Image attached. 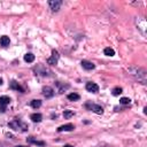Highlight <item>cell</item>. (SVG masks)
Wrapping results in <instances>:
<instances>
[{"instance_id": "obj_1", "label": "cell", "mask_w": 147, "mask_h": 147, "mask_svg": "<svg viewBox=\"0 0 147 147\" xmlns=\"http://www.w3.org/2000/svg\"><path fill=\"white\" fill-rule=\"evenodd\" d=\"M127 70H129L130 75L133 76L138 82H140L141 84H146V82H147V74H146V70L144 68H140V67H137V65H132Z\"/></svg>"}, {"instance_id": "obj_2", "label": "cell", "mask_w": 147, "mask_h": 147, "mask_svg": "<svg viewBox=\"0 0 147 147\" xmlns=\"http://www.w3.org/2000/svg\"><path fill=\"white\" fill-rule=\"evenodd\" d=\"M8 125H9L13 130L20 131V132H25V131L28 130V125H26L24 122H22L21 119H17V118H15V119H13L11 122H9Z\"/></svg>"}, {"instance_id": "obj_3", "label": "cell", "mask_w": 147, "mask_h": 147, "mask_svg": "<svg viewBox=\"0 0 147 147\" xmlns=\"http://www.w3.org/2000/svg\"><path fill=\"white\" fill-rule=\"evenodd\" d=\"M85 107H86L87 109H90V110L94 111L95 114H102V113H103V108H102L101 106H99V105H95V103L87 102V103L85 105Z\"/></svg>"}, {"instance_id": "obj_4", "label": "cell", "mask_w": 147, "mask_h": 147, "mask_svg": "<svg viewBox=\"0 0 147 147\" xmlns=\"http://www.w3.org/2000/svg\"><path fill=\"white\" fill-rule=\"evenodd\" d=\"M9 102H10V98L9 96H7V95L0 96V111L1 113H3L6 110V106L9 105Z\"/></svg>"}, {"instance_id": "obj_5", "label": "cell", "mask_w": 147, "mask_h": 147, "mask_svg": "<svg viewBox=\"0 0 147 147\" xmlns=\"http://www.w3.org/2000/svg\"><path fill=\"white\" fill-rule=\"evenodd\" d=\"M59 59H60L59 52L55 51V49H53V51H52V56L47 60V63H48V64H56L57 61H59Z\"/></svg>"}, {"instance_id": "obj_6", "label": "cell", "mask_w": 147, "mask_h": 147, "mask_svg": "<svg viewBox=\"0 0 147 147\" xmlns=\"http://www.w3.org/2000/svg\"><path fill=\"white\" fill-rule=\"evenodd\" d=\"M61 5H62V1H60V0H51V1H48V6L51 7V9L53 11H57L60 9Z\"/></svg>"}, {"instance_id": "obj_7", "label": "cell", "mask_w": 147, "mask_h": 147, "mask_svg": "<svg viewBox=\"0 0 147 147\" xmlns=\"http://www.w3.org/2000/svg\"><path fill=\"white\" fill-rule=\"evenodd\" d=\"M86 90L88 91V92H91V93H98L99 92V86L95 84V83H92V82H88V83H86Z\"/></svg>"}, {"instance_id": "obj_8", "label": "cell", "mask_w": 147, "mask_h": 147, "mask_svg": "<svg viewBox=\"0 0 147 147\" xmlns=\"http://www.w3.org/2000/svg\"><path fill=\"white\" fill-rule=\"evenodd\" d=\"M42 94L45 98H52L54 95V90L51 87V86H44L42 87Z\"/></svg>"}, {"instance_id": "obj_9", "label": "cell", "mask_w": 147, "mask_h": 147, "mask_svg": "<svg viewBox=\"0 0 147 147\" xmlns=\"http://www.w3.org/2000/svg\"><path fill=\"white\" fill-rule=\"evenodd\" d=\"M80 64H82V67H83L84 69H86V70H93V69L95 68L94 63H92V62H90V61H87V60H83V61L80 62Z\"/></svg>"}, {"instance_id": "obj_10", "label": "cell", "mask_w": 147, "mask_h": 147, "mask_svg": "<svg viewBox=\"0 0 147 147\" xmlns=\"http://www.w3.org/2000/svg\"><path fill=\"white\" fill-rule=\"evenodd\" d=\"M9 87L11 88V90H15V91H20V92H24V88L17 83V82H15V80H13L11 83H10V85H9Z\"/></svg>"}, {"instance_id": "obj_11", "label": "cell", "mask_w": 147, "mask_h": 147, "mask_svg": "<svg viewBox=\"0 0 147 147\" xmlns=\"http://www.w3.org/2000/svg\"><path fill=\"white\" fill-rule=\"evenodd\" d=\"M75 129V126L72 125V124H64V125H61V126H59V129H57V131L59 132H63V131H72Z\"/></svg>"}, {"instance_id": "obj_12", "label": "cell", "mask_w": 147, "mask_h": 147, "mask_svg": "<svg viewBox=\"0 0 147 147\" xmlns=\"http://www.w3.org/2000/svg\"><path fill=\"white\" fill-rule=\"evenodd\" d=\"M9 44H10L9 37H7V36H1L0 37V45L2 47H7V46H9Z\"/></svg>"}, {"instance_id": "obj_13", "label": "cell", "mask_w": 147, "mask_h": 147, "mask_svg": "<svg viewBox=\"0 0 147 147\" xmlns=\"http://www.w3.org/2000/svg\"><path fill=\"white\" fill-rule=\"evenodd\" d=\"M30 118L32 119V122H34V123H39V122H41V119H42V116H41V114H38V113H36V114H32Z\"/></svg>"}, {"instance_id": "obj_14", "label": "cell", "mask_w": 147, "mask_h": 147, "mask_svg": "<svg viewBox=\"0 0 147 147\" xmlns=\"http://www.w3.org/2000/svg\"><path fill=\"white\" fill-rule=\"evenodd\" d=\"M24 61L28 62V63L33 62V61H34V55H33L32 53H26V54L24 55Z\"/></svg>"}, {"instance_id": "obj_15", "label": "cell", "mask_w": 147, "mask_h": 147, "mask_svg": "<svg viewBox=\"0 0 147 147\" xmlns=\"http://www.w3.org/2000/svg\"><path fill=\"white\" fill-rule=\"evenodd\" d=\"M103 53H105V55H107V56H114V55H115V51H114L111 47H106V48L103 49Z\"/></svg>"}, {"instance_id": "obj_16", "label": "cell", "mask_w": 147, "mask_h": 147, "mask_svg": "<svg viewBox=\"0 0 147 147\" xmlns=\"http://www.w3.org/2000/svg\"><path fill=\"white\" fill-rule=\"evenodd\" d=\"M79 98H80V96H79L77 93H70V94H68V99H69L70 101H78Z\"/></svg>"}, {"instance_id": "obj_17", "label": "cell", "mask_w": 147, "mask_h": 147, "mask_svg": "<svg viewBox=\"0 0 147 147\" xmlns=\"http://www.w3.org/2000/svg\"><path fill=\"white\" fill-rule=\"evenodd\" d=\"M28 141H29V142H32V144H36V145H39V146H44V145H45V142H44V141H38V140L33 139V137L28 138Z\"/></svg>"}, {"instance_id": "obj_18", "label": "cell", "mask_w": 147, "mask_h": 147, "mask_svg": "<svg viewBox=\"0 0 147 147\" xmlns=\"http://www.w3.org/2000/svg\"><path fill=\"white\" fill-rule=\"evenodd\" d=\"M40 106H41V101L40 100H36L34 99V100L31 101V107L32 108H39Z\"/></svg>"}, {"instance_id": "obj_19", "label": "cell", "mask_w": 147, "mask_h": 147, "mask_svg": "<svg viewBox=\"0 0 147 147\" xmlns=\"http://www.w3.org/2000/svg\"><path fill=\"white\" fill-rule=\"evenodd\" d=\"M63 116H64V118H70L74 116V111L72 110H64Z\"/></svg>"}, {"instance_id": "obj_20", "label": "cell", "mask_w": 147, "mask_h": 147, "mask_svg": "<svg viewBox=\"0 0 147 147\" xmlns=\"http://www.w3.org/2000/svg\"><path fill=\"white\" fill-rule=\"evenodd\" d=\"M122 88L121 87H115L114 90H113V95H115V96H117V95H119L121 93H122Z\"/></svg>"}, {"instance_id": "obj_21", "label": "cell", "mask_w": 147, "mask_h": 147, "mask_svg": "<svg viewBox=\"0 0 147 147\" xmlns=\"http://www.w3.org/2000/svg\"><path fill=\"white\" fill-rule=\"evenodd\" d=\"M119 102H121L122 105H129V103L131 102V100H130L129 98H125V96H124V98H121V99H119Z\"/></svg>"}, {"instance_id": "obj_22", "label": "cell", "mask_w": 147, "mask_h": 147, "mask_svg": "<svg viewBox=\"0 0 147 147\" xmlns=\"http://www.w3.org/2000/svg\"><path fill=\"white\" fill-rule=\"evenodd\" d=\"M64 147H74V146H71V145H64Z\"/></svg>"}, {"instance_id": "obj_23", "label": "cell", "mask_w": 147, "mask_h": 147, "mask_svg": "<svg viewBox=\"0 0 147 147\" xmlns=\"http://www.w3.org/2000/svg\"><path fill=\"white\" fill-rule=\"evenodd\" d=\"M15 147H26V146H23V145H18V146H15Z\"/></svg>"}, {"instance_id": "obj_24", "label": "cell", "mask_w": 147, "mask_h": 147, "mask_svg": "<svg viewBox=\"0 0 147 147\" xmlns=\"http://www.w3.org/2000/svg\"><path fill=\"white\" fill-rule=\"evenodd\" d=\"M1 84H2V79L0 78V85H1Z\"/></svg>"}, {"instance_id": "obj_25", "label": "cell", "mask_w": 147, "mask_h": 147, "mask_svg": "<svg viewBox=\"0 0 147 147\" xmlns=\"http://www.w3.org/2000/svg\"><path fill=\"white\" fill-rule=\"evenodd\" d=\"M0 147H5V146H3V144H0Z\"/></svg>"}]
</instances>
